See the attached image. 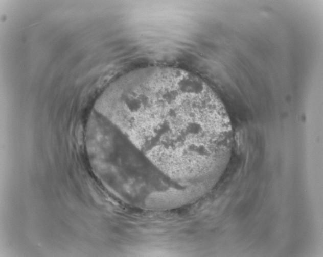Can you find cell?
<instances>
[{
    "label": "cell",
    "instance_id": "6da1fadb",
    "mask_svg": "<svg viewBox=\"0 0 323 257\" xmlns=\"http://www.w3.org/2000/svg\"><path fill=\"white\" fill-rule=\"evenodd\" d=\"M109 112L112 122L179 185H207L227 161L229 116L211 87L189 71L151 66L130 72L115 89Z\"/></svg>",
    "mask_w": 323,
    "mask_h": 257
}]
</instances>
